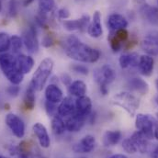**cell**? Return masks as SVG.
<instances>
[{"instance_id":"7bdbcfd3","label":"cell","mask_w":158,"mask_h":158,"mask_svg":"<svg viewBox=\"0 0 158 158\" xmlns=\"http://www.w3.org/2000/svg\"><path fill=\"white\" fill-rule=\"evenodd\" d=\"M34 0H24L23 1V6H29Z\"/></svg>"},{"instance_id":"ac0fdd59","label":"cell","mask_w":158,"mask_h":158,"mask_svg":"<svg viewBox=\"0 0 158 158\" xmlns=\"http://www.w3.org/2000/svg\"><path fill=\"white\" fill-rule=\"evenodd\" d=\"M154 66H155V61L153 56H150L148 54L140 56L138 67L143 76L150 77L154 72Z\"/></svg>"},{"instance_id":"52a82bcc","label":"cell","mask_w":158,"mask_h":158,"mask_svg":"<svg viewBox=\"0 0 158 158\" xmlns=\"http://www.w3.org/2000/svg\"><path fill=\"white\" fill-rule=\"evenodd\" d=\"M6 124L17 138H23L25 135V123L17 114L8 113L6 116Z\"/></svg>"},{"instance_id":"4316f807","label":"cell","mask_w":158,"mask_h":158,"mask_svg":"<svg viewBox=\"0 0 158 158\" xmlns=\"http://www.w3.org/2000/svg\"><path fill=\"white\" fill-rule=\"evenodd\" d=\"M121 139V132L119 131H107L103 136V144L107 147L118 144Z\"/></svg>"},{"instance_id":"d6a6232c","label":"cell","mask_w":158,"mask_h":158,"mask_svg":"<svg viewBox=\"0 0 158 158\" xmlns=\"http://www.w3.org/2000/svg\"><path fill=\"white\" fill-rule=\"evenodd\" d=\"M18 156L19 158H45L39 153H33V152L28 151L26 149H20L19 146Z\"/></svg>"},{"instance_id":"ab89813d","label":"cell","mask_w":158,"mask_h":158,"mask_svg":"<svg viewBox=\"0 0 158 158\" xmlns=\"http://www.w3.org/2000/svg\"><path fill=\"white\" fill-rule=\"evenodd\" d=\"M57 15H58V18L61 19H66L70 17V12L67 8H61L58 10L57 12Z\"/></svg>"},{"instance_id":"f546056e","label":"cell","mask_w":158,"mask_h":158,"mask_svg":"<svg viewBox=\"0 0 158 158\" xmlns=\"http://www.w3.org/2000/svg\"><path fill=\"white\" fill-rule=\"evenodd\" d=\"M39 5V11L48 14L52 12L55 7V1L54 0H38Z\"/></svg>"},{"instance_id":"681fc988","label":"cell","mask_w":158,"mask_h":158,"mask_svg":"<svg viewBox=\"0 0 158 158\" xmlns=\"http://www.w3.org/2000/svg\"><path fill=\"white\" fill-rule=\"evenodd\" d=\"M157 3H158V0H157Z\"/></svg>"},{"instance_id":"44dd1931","label":"cell","mask_w":158,"mask_h":158,"mask_svg":"<svg viewBox=\"0 0 158 158\" xmlns=\"http://www.w3.org/2000/svg\"><path fill=\"white\" fill-rule=\"evenodd\" d=\"M45 98L47 101L52 102V103H60L64 97H63V91L61 88L55 85V84H50L45 88Z\"/></svg>"},{"instance_id":"7dc6e473","label":"cell","mask_w":158,"mask_h":158,"mask_svg":"<svg viewBox=\"0 0 158 158\" xmlns=\"http://www.w3.org/2000/svg\"><path fill=\"white\" fill-rule=\"evenodd\" d=\"M0 158H8V157H6V156H0Z\"/></svg>"},{"instance_id":"c3c4849f","label":"cell","mask_w":158,"mask_h":158,"mask_svg":"<svg viewBox=\"0 0 158 158\" xmlns=\"http://www.w3.org/2000/svg\"><path fill=\"white\" fill-rule=\"evenodd\" d=\"M81 158H85V157H81Z\"/></svg>"},{"instance_id":"f6af8a7d","label":"cell","mask_w":158,"mask_h":158,"mask_svg":"<svg viewBox=\"0 0 158 158\" xmlns=\"http://www.w3.org/2000/svg\"><path fill=\"white\" fill-rule=\"evenodd\" d=\"M155 137L156 138V140L158 141V127L156 129V131H155Z\"/></svg>"},{"instance_id":"ee69618b","label":"cell","mask_w":158,"mask_h":158,"mask_svg":"<svg viewBox=\"0 0 158 158\" xmlns=\"http://www.w3.org/2000/svg\"><path fill=\"white\" fill-rule=\"evenodd\" d=\"M110 158H128L126 156H124V155H120V154H118V155H114V156H110Z\"/></svg>"},{"instance_id":"277c9868","label":"cell","mask_w":158,"mask_h":158,"mask_svg":"<svg viewBox=\"0 0 158 158\" xmlns=\"http://www.w3.org/2000/svg\"><path fill=\"white\" fill-rule=\"evenodd\" d=\"M112 103L123 109L131 117H133L136 114V111L140 107L139 98L128 91H122L114 95L112 98Z\"/></svg>"},{"instance_id":"7a4b0ae2","label":"cell","mask_w":158,"mask_h":158,"mask_svg":"<svg viewBox=\"0 0 158 158\" xmlns=\"http://www.w3.org/2000/svg\"><path fill=\"white\" fill-rule=\"evenodd\" d=\"M0 69L12 85H19L24 79V74L19 67L17 57L10 53L0 54Z\"/></svg>"},{"instance_id":"d6986e66","label":"cell","mask_w":158,"mask_h":158,"mask_svg":"<svg viewBox=\"0 0 158 158\" xmlns=\"http://www.w3.org/2000/svg\"><path fill=\"white\" fill-rule=\"evenodd\" d=\"M86 119H87L86 118L75 112L72 116L68 117L65 121L66 130L70 132H77L84 127Z\"/></svg>"},{"instance_id":"30bf717a","label":"cell","mask_w":158,"mask_h":158,"mask_svg":"<svg viewBox=\"0 0 158 158\" xmlns=\"http://www.w3.org/2000/svg\"><path fill=\"white\" fill-rule=\"evenodd\" d=\"M96 138L90 134L83 137L79 142L74 144L73 151L76 154H88L95 149Z\"/></svg>"},{"instance_id":"bcb514c9","label":"cell","mask_w":158,"mask_h":158,"mask_svg":"<svg viewBox=\"0 0 158 158\" xmlns=\"http://www.w3.org/2000/svg\"><path fill=\"white\" fill-rule=\"evenodd\" d=\"M1 10H2V5H1V1H0V12H1Z\"/></svg>"},{"instance_id":"8992f818","label":"cell","mask_w":158,"mask_h":158,"mask_svg":"<svg viewBox=\"0 0 158 158\" xmlns=\"http://www.w3.org/2000/svg\"><path fill=\"white\" fill-rule=\"evenodd\" d=\"M135 127L149 140H152L155 137V131L158 127V119L151 114L139 113L135 118Z\"/></svg>"},{"instance_id":"2e32d148","label":"cell","mask_w":158,"mask_h":158,"mask_svg":"<svg viewBox=\"0 0 158 158\" xmlns=\"http://www.w3.org/2000/svg\"><path fill=\"white\" fill-rule=\"evenodd\" d=\"M87 33L92 38H99L103 33L102 24H101V13L96 11L93 15L92 21L87 28Z\"/></svg>"},{"instance_id":"1f68e13d","label":"cell","mask_w":158,"mask_h":158,"mask_svg":"<svg viewBox=\"0 0 158 158\" xmlns=\"http://www.w3.org/2000/svg\"><path fill=\"white\" fill-rule=\"evenodd\" d=\"M22 45H23V41L22 39L18 36V35H13L11 37V45L10 48L13 52V53L19 55L20 54V51L22 49Z\"/></svg>"},{"instance_id":"5b68a950","label":"cell","mask_w":158,"mask_h":158,"mask_svg":"<svg viewBox=\"0 0 158 158\" xmlns=\"http://www.w3.org/2000/svg\"><path fill=\"white\" fill-rule=\"evenodd\" d=\"M93 76L99 86V90L101 94L106 96L109 93L108 85L116 79L115 70L111 66L108 64H104L101 67L96 69L94 71Z\"/></svg>"},{"instance_id":"74e56055","label":"cell","mask_w":158,"mask_h":158,"mask_svg":"<svg viewBox=\"0 0 158 158\" xmlns=\"http://www.w3.org/2000/svg\"><path fill=\"white\" fill-rule=\"evenodd\" d=\"M55 43V40L54 37L51 34H47L43 37L42 39V45L46 48H49V47H52L53 44Z\"/></svg>"},{"instance_id":"9c48e42d","label":"cell","mask_w":158,"mask_h":158,"mask_svg":"<svg viewBox=\"0 0 158 158\" xmlns=\"http://www.w3.org/2000/svg\"><path fill=\"white\" fill-rule=\"evenodd\" d=\"M141 47L150 56L158 55V32L147 34L142 40Z\"/></svg>"},{"instance_id":"5bb4252c","label":"cell","mask_w":158,"mask_h":158,"mask_svg":"<svg viewBox=\"0 0 158 158\" xmlns=\"http://www.w3.org/2000/svg\"><path fill=\"white\" fill-rule=\"evenodd\" d=\"M76 112L85 117L88 118L91 115L92 112V101L89 97L87 96H83L77 98L76 100Z\"/></svg>"},{"instance_id":"f1b7e54d","label":"cell","mask_w":158,"mask_h":158,"mask_svg":"<svg viewBox=\"0 0 158 158\" xmlns=\"http://www.w3.org/2000/svg\"><path fill=\"white\" fill-rule=\"evenodd\" d=\"M52 130L53 131L54 134L56 135H61L63 133H64V131H66V125H65V121L63 120V118L61 116L56 115L52 118Z\"/></svg>"},{"instance_id":"9a60e30c","label":"cell","mask_w":158,"mask_h":158,"mask_svg":"<svg viewBox=\"0 0 158 158\" xmlns=\"http://www.w3.org/2000/svg\"><path fill=\"white\" fill-rule=\"evenodd\" d=\"M32 131L35 134V136L37 137L38 141H39L40 145L42 148H48L51 145V139L48 133V131L46 129V127L40 123L37 122L32 126Z\"/></svg>"},{"instance_id":"e0dca14e","label":"cell","mask_w":158,"mask_h":158,"mask_svg":"<svg viewBox=\"0 0 158 158\" xmlns=\"http://www.w3.org/2000/svg\"><path fill=\"white\" fill-rule=\"evenodd\" d=\"M76 112V101L72 98L66 97L63 98L58 106V115L61 117L68 118Z\"/></svg>"},{"instance_id":"ffe728a7","label":"cell","mask_w":158,"mask_h":158,"mask_svg":"<svg viewBox=\"0 0 158 158\" xmlns=\"http://www.w3.org/2000/svg\"><path fill=\"white\" fill-rule=\"evenodd\" d=\"M108 27L110 31H116L121 29H126L128 26V21L127 19L120 14L114 13L109 16L108 20H107Z\"/></svg>"},{"instance_id":"603a6c76","label":"cell","mask_w":158,"mask_h":158,"mask_svg":"<svg viewBox=\"0 0 158 158\" xmlns=\"http://www.w3.org/2000/svg\"><path fill=\"white\" fill-rule=\"evenodd\" d=\"M128 86L131 90L141 95H146L149 91V85L147 84V82L140 77L131 79L128 83Z\"/></svg>"},{"instance_id":"484cf974","label":"cell","mask_w":158,"mask_h":158,"mask_svg":"<svg viewBox=\"0 0 158 158\" xmlns=\"http://www.w3.org/2000/svg\"><path fill=\"white\" fill-rule=\"evenodd\" d=\"M35 92H36V90L30 84L29 86L26 89V92H25V95H24V99H23L24 106H25L26 110H32L35 108V103H36Z\"/></svg>"},{"instance_id":"f35d334b","label":"cell","mask_w":158,"mask_h":158,"mask_svg":"<svg viewBox=\"0 0 158 158\" xmlns=\"http://www.w3.org/2000/svg\"><path fill=\"white\" fill-rule=\"evenodd\" d=\"M18 2L16 0H11L8 7V14L11 17H15L18 13Z\"/></svg>"},{"instance_id":"b9f144b4","label":"cell","mask_w":158,"mask_h":158,"mask_svg":"<svg viewBox=\"0 0 158 158\" xmlns=\"http://www.w3.org/2000/svg\"><path fill=\"white\" fill-rule=\"evenodd\" d=\"M150 157L158 158V144H156V146L151 150V152H150Z\"/></svg>"},{"instance_id":"4dcf8cb0","label":"cell","mask_w":158,"mask_h":158,"mask_svg":"<svg viewBox=\"0 0 158 158\" xmlns=\"http://www.w3.org/2000/svg\"><path fill=\"white\" fill-rule=\"evenodd\" d=\"M11 37L6 32H0V54L6 52L10 49Z\"/></svg>"},{"instance_id":"8fae6325","label":"cell","mask_w":158,"mask_h":158,"mask_svg":"<svg viewBox=\"0 0 158 158\" xmlns=\"http://www.w3.org/2000/svg\"><path fill=\"white\" fill-rule=\"evenodd\" d=\"M90 24V17L88 15H84L78 19H73V20H64L63 25L64 28L68 31H84L88 28Z\"/></svg>"},{"instance_id":"3957f363","label":"cell","mask_w":158,"mask_h":158,"mask_svg":"<svg viewBox=\"0 0 158 158\" xmlns=\"http://www.w3.org/2000/svg\"><path fill=\"white\" fill-rule=\"evenodd\" d=\"M53 64L54 63L52 59H51L50 57L45 58L40 62L30 83L36 91H41L42 88L44 87L47 80L49 79L52 72Z\"/></svg>"},{"instance_id":"6da1fadb","label":"cell","mask_w":158,"mask_h":158,"mask_svg":"<svg viewBox=\"0 0 158 158\" xmlns=\"http://www.w3.org/2000/svg\"><path fill=\"white\" fill-rule=\"evenodd\" d=\"M66 55L77 62L94 64L100 58V52L82 42L75 35H69L63 41Z\"/></svg>"},{"instance_id":"83f0119b","label":"cell","mask_w":158,"mask_h":158,"mask_svg":"<svg viewBox=\"0 0 158 158\" xmlns=\"http://www.w3.org/2000/svg\"><path fill=\"white\" fill-rule=\"evenodd\" d=\"M140 9L142 10V13L144 16V18L149 22L155 25H158V8L155 6H150L149 5L145 4Z\"/></svg>"},{"instance_id":"4fadbf2b","label":"cell","mask_w":158,"mask_h":158,"mask_svg":"<svg viewBox=\"0 0 158 158\" xmlns=\"http://www.w3.org/2000/svg\"><path fill=\"white\" fill-rule=\"evenodd\" d=\"M130 139L137 152L141 154H145L146 152H148L150 146V140L143 133L137 131L130 137Z\"/></svg>"},{"instance_id":"836d02e7","label":"cell","mask_w":158,"mask_h":158,"mask_svg":"<svg viewBox=\"0 0 158 158\" xmlns=\"http://www.w3.org/2000/svg\"><path fill=\"white\" fill-rule=\"evenodd\" d=\"M45 110H46V112L49 116L51 117H54L58 114V107L56 106L55 103H52V102H50V101H47L45 102Z\"/></svg>"},{"instance_id":"7402d4cb","label":"cell","mask_w":158,"mask_h":158,"mask_svg":"<svg viewBox=\"0 0 158 158\" xmlns=\"http://www.w3.org/2000/svg\"><path fill=\"white\" fill-rule=\"evenodd\" d=\"M140 56L136 52H130V53H123L119 59L118 63L122 69H126L129 67H137L139 64Z\"/></svg>"},{"instance_id":"d4e9b609","label":"cell","mask_w":158,"mask_h":158,"mask_svg":"<svg viewBox=\"0 0 158 158\" xmlns=\"http://www.w3.org/2000/svg\"><path fill=\"white\" fill-rule=\"evenodd\" d=\"M86 85L84 81L82 80H76L70 84L68 86V92L70 95L76 97V98H80L85 95L86 93Z\"/></svg>"},{"instance_id":"cb8c5ba5","label":"cell","mask_w":158,"mask_h":158,"mask_svg":"<svg viewBox=\"0 0 158 158\" xmlns=\"http://www.w3.org/2000/svg\"><path fill=\"white\" fill-rule=\"evenodd\" d=\"M17 62H18L19 69L21 70V72L24 75L29 74L32 70V68L34 66L33 58L31 56L25 55V54H22V53L17 55Z\"/></svg>"},{"instance_id":"7c38bea8","label":"cell","mask_w":158,"mask_h":158,"mask_svg":"<svg viewBox=\"0 0 158 158\" xmlns=\"http://www.w3.org/2000/svg\"><path fill=\"white\" fill-rule=\"evenodd\" d=\"M128 37H129V33L126 31V29H121L116 31H113L109 37V42L112 51L114 52H119L122 47V44L127 40Z\"/></svg>"},{"instance_id":"8d00e7d4","label":"cell","mask_w":158,"mask_h":158,"mask_svg":"<svg viewBox=\"0 0 158 158\" xmlns=\"http://www.w3.org/2000/svg\"><path fill=\"white\" fill-rule=\"evenodd\" d=\"M19 91H20V88H19V85H12L6 88V93L12 98L18 97L19 94Z\"/></svg>"},{"instance_id":"e575fe53","label":"cell","mask_w":158,"mask_h":158,"mask_svg":"<svg viewBox=\"0 0 158 158\" xmlns=\"http://www.w3.org/2000/svg\"><path fill=\"white\" fill-rule=\"evenodd\" d=\"M122 148H123L124 151L127 152L128 154L133 155V154L137 153V151H136V149H135V147H134V145H133V143H131V141L130 138H127V139H125V140L123 141V143H122Z\"/></svg>"},{"instance_id":"60d3db41","label":"cell","mask_w":158,"mask_h":158,"mask_svg":"<svg viewBox=\"0 0 158 158\" xmlns=\"http://www.w3.org/2000/svg\"><path fill=\"white\" fill-rule=\"evenodd\" d=\"M62 81H63V83H64L65 85H67V86H69L70 84L72 83V80H71L70 76H68L67 74H64V75L62 76Z\"/></svg>"},{"instance_id":"d590c367","label":"cell","mask_w":158,"mask_h":158,"mask_svg":"<svg viewBox=\"0 0 158 158\" xmlns=\"http://www.w3.org/2000/svg\"><path fill=\"white\" fill-rule=\"evenodd\" d=\"M71 69L77 73V74H80V75H83V76H86L88 75V68L83 64H73L71 66Z\"/></svg>"},{"instance_id":"ba28073f","label":"cell","mask_w":158,"mask_h":158,"mask_svg":"<svg viewBox=\"0 0 158 158\" xmlns=\"http://www.w3.org/2000/svg\"><path fill=\"white\" fill-rule=\"evenodd\" d=\"M22 41L28 52L31 53H36L39 51V41L37 38V32L33 26L27 28L23 32Z\"/></svg>"}]
</instances>
